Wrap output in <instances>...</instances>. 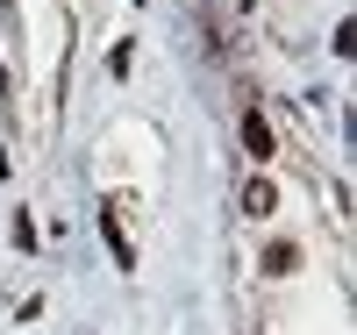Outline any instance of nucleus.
Masks as SVG:
<instances>
[{"label":"nucleus","instance_id":"1","mask_svg":"<svg viewBox=\"0 0 357 335\" xmlns=\"http://www.w3.org/2000/svg\"><path fill=\"white\" fill-rule=\"evenodd\" d=\"M243 207H250V215H272V207H279L272 178H250V186H243Z\"/></svg>","mask_w":357,"mask_h":335},{"label":"nucleus","instance_id":"2","mask_svg":"<svg viewBox=\"0 0 357 335\" xmlns=\"http://www.w3.org/2000/svg\"><path fill=\"white\" fill-rule=\"evenodd\" d=\"M243 143H250V157H272V129H264V114H243Z\"/></svg>","mask_w":357,"mask_h":335},{"label":"nucleus","instance_id":"3","mask_svg":"<svg viewBox=\"0 0 357 335\" xmlns=\"http://www.w3.org/2000/svg\"><path fill=\"white\" fill-rule=\"evenodd\" d=\"M293 264H301L293 242H272V250H264V271H272V279H279V271H293Z\"/></svg>","mask_w":357,"mask_h":335}]
</instances>
